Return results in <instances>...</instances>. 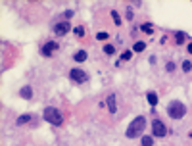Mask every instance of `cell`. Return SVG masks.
I'll list each match as a JSON object with an SVG mask.
<instances>
[{"instance_id":"obj_1","label":"cell","mask_w":192,"mask_h":146,"mask_svg":"<svg viewBox=\"0 0 192 146\" xmlns=\"http://www.w3.org/2000/svg\"><path fill=\"white\" fill-rule=\"evenodd\" d=\"M146 129V117L144 116H138L134 121L129 125V129H127V137L129 138H137V137H140V133Z\"/></svg>"},{"instance_id":"obj_2","label":"cell","mask_w":192,"mask_h":146,"mask_svg":"<svg viewBox=\"0 0 192 146\" xmlns=\"http://www.w3.org/2000/svg\"><path fill=\"white\" fill-rule=\"evenodd\" d=\"M167 113H169V117H173V119H181V117H184L186 108H184V104L173 100V102L167 106Z\"/></svg>"},{"instance_id":"obj_3","label":"cell","mask_w":192,"mask_h":146,"mask_svg":"<svg viewBox=\"0 0 192 146\" xmlns=\"http://www.w3.org/2000/svg\"><path fill=\"white\" fill-rule=\"evenodd\" d=\"M44 119L52 125H61L64 123V117H61L60 110H56V108H46L44 110Z\"/></svg>"},{"instance_id":"obj_4","label":"cell","mask_w":192,"mask_h":146,"mask_svg":"<svg viewBox=\"0 0 192 146\" xmlns=\"http://www.w3.org/2000/svg\"><path fill=\"white\" fill-rule=\"evenodd\" d=\"M152 133H154V137H165L167 129H165V125L159 121V119H156V121L152 123Z\"/></svg>"},{"instance_id":"obj_5","label":"cell","mask_w":192,"mask_h":146,"mask_svg":"<svg viewBox=\"0 0 192 146\" xmlns=\"http://www.w3.org/2000/svg\"><path fill=\"white\" fill-rule=\"evenodd\" d=\"M69 75H71V79L77 81V83H83V81L87 79V75H85V71H83V69H71Z\"/></svg>"},{"instance_id":"obj_6","label":"cell","mask_w":192,"mask_h":146,"mask_svg":"<svg viewBox=\"0 0 192 146\" xmlns=\"http://www.w3.org/2000/svg\"><path fill=\"white\" fill-rule=\"evenodd\" d=\"M56 50H58V44H56L54 40H52V43H48V44H46L44 48H42V54H44V56H52Z\"/></svg>"},{"instance_id":"obj_7","label":"cell","mask_w":192,"mask_h":146,"mask_svg":"<svg viewBox=\"0 0 192 146\" xmlns=\"http://www.w3.org/2000/svg\"><path fill=\"white\" fill-rule=\"evenodd\" d=\"M67 31H69V23H58L54 27V33L58 35V36H61V35H65Z\"/></svg>"},{"instance_id":"obj_8","label":"cell","mask_w":192,"mask_h":146,"mask_svg":"<svg viewBox=\"0 0 192 146\" xmlns=\"http://www.w3.org/2000/svg\"><path fill=\"white\" fill-rule=\"evenodd\" d=\"M108 108H110V112H112V113H115V110H117L115 94H110V96H108Z\"/></svg>"},{"instance_id":"obj_9","label":"cell","mask_w":192,"mask_h":146,"mask_svg":"<svg viewBox=\"0 0 192 146\" xmlns=\"http://www.w3.org/2000/svg\"><path fill=\"white\" fill-rule=\"evenodd\" d=\"M73 58H75V62H85L87 60V52L85 50H79V52H75Z\"/></svg>"},{"instance_id":"obj_10","label":"cell","mask_w":192,"mask_h":146,"mask_svg":"<svg viewBox=\"0 0 192 146\" xmlns=\"http://www.w3.org/2000/svg\"><path fill=\"white\" fill-rule=\"evenodd\" d=\"M148 102H150V106H156L158 104V94L156 92H148Z\"/></svg>"},{"instance_id":"obj_11","label":"cell","mask_w":192,"mask_h":146,"mask_svg":"<svg viewBox=\"0 0 192 146\" xmlns=\"http://www.w3.org/2000/svg\"><path fill=\"white\" fill-rule=\"evenodd\" d=\"M144 48H146V44H144V43H134L133 52H144Z\"/></svg>"},{"instance_id":"obj_12","label":"cell","mask_w":192,"mask_h":146,"mask_svg":"<svg viewBox=\"0 0 192 146\" xmlns=\"http://www.w3.org/2000/svg\"><path fill=\"white\" fill-rule=\"evenodd\" d=\"M21 96L23 98H31V87H23L21 88Z\"/></svg>"},{"instance_id":"obj_13","label":"cell","mask_w":192,"mask_h":146,"mask_svg":"<svg viewBox=\"0 0 192 146\" xmlns=\"http://www.w3.org/2000/svg\"><path fill=\"white\" fill-rule=\"evenodd\" d=\"M175 43H177V44H183V43H184V33H177V35H175Z\"/></svg>"},{"instance_id":"obj_14","label":"cell","mask_w":192,"mask_h":146,"mask_svg":"<svg viewBox=\"0 0 192 146\" xmlns=\"http://www.w3.org/2000/svg\"><path fill=\"white\" fill-rule=\"evenodd\" d=\"M112 17H113V21H115V25H121V17H119L117 12H112Z\"/></svg>"},{"instance_id":"obj_15","label":"cell","mask_w":192,"mask_h":146,"mask_svg":"<svg viewBox=\"0 0 192 146\" xmlns=\"http://www.w3.org/2000/svg\"><path fill=\"white\" fill-rule=\"evenodd\" d=\"M142 146H152V137H142Z\"/></svg>"},{"instance_id":"obj_16","label":"cell","mask_w":192,"mask_h":146,"mask_svg":"<svg viewBox=\"0 0 192 146\" xmlns=\"http://www.w3.org/2000/svg\"><path fill=\"white\" fill-rule=\"evenodd\" d=\"M104 52H106V54H113V52H115V48H113L112 44H106V46H104Z\"/></svg>"},{"instance_id":"obj_17","label":"cell","mask_w":192,"mask_h":146,"mask_svg":"<svg viewBox=\"0 0 192 146\" xmlns=\"http://www.w3.org/2000/svg\"><path fill=\"white\" fill-rule=\"evenodd\" d=\"M131 56H133V52H131V50H125L121 58H123V60H131Z\"/></svg>"},{"instance_id":"obj_18","label":"cell","mask_w":192,"mask_h":146,"mask_svg":"<svg viewBox=\"0 0 192 146\" xmlns=\"http://www.w3.org/2000/svg\"><path fill=\"white\" fill-rule=\"evenodd\" d=\"M29 119H31L29 116H23V117H19V119H17V123H19V125H23V123H27Z\"/></svg>"},{"instance_id":"obj_19","label":"cell","mask_w":192,"mask_h":146,"mask_svg":"<svg viewBox=\"0 0 192 146\" xmlns=\"http://www.w3.org/2000/svg\"><path fill=\"white\" fill-rule=\"evenodd\" d=\"M96 39H98V40H106V39H108V33H98Z\"/></svg>"},{"instance_id":"obj_20","label":"cell","mask_w":192,"mask_h":146,"mask_svg":"<svg viewBox=\"0 0 192 146\" xmlns=\"http://www.w3.org/2000/svg\"><path fill=\"white\" fill-rule=\"evenodd\" d=\"M75 35H77V36H83V35H85V29H83V27H77V29H75Z\"/></svg>"},{"instance_id":"obj_21","label":"cell","mask_w":192,"mask_h":146,"mask_svg":"<svg viewBox=\"0 0 192 146\" xmlns=\"http://www.w3.org/2000/svg\"><path fill=\"white\" fill-rule=\"evenodd\" d=\"M183 69H184V71H190V69H192V64H190V62H184V64H183Z\"/></svg>"},{"instance_id":"obj_22","label":"cell","mask_w":192,"mask_h":146,"mask_svg":"<svg viewBox=\"0 0 192 146\" xmlns=\"http://www.w3.org/2000/svg\"><path fill=\"white\" fill-rule=\"evenodd\" d=\"M142 31H144V33H152V25H142Z\"/></svg>"},{"instance_id":"obj_23","label":"cell","mask_w":192,"mask_h":146,"mask_svg":"<svg viewBox=\"0 0 192 146\" xmlns=\"http://www.w3.org/2000/svg\"><path fill=\"white\" fill-rule=\"evenodd\" d=\"M175 69V64H167V71H173Z\"/></svg>"},{"instance_id":"obj_24","label":"cell","mask_w":192,"mask_h":146,"mask_svg":"<svg viewBox=\"0 0 192 146\" xmlns=\"http://www.w3.org/2000/svg\"><path fill=\"white\" fill-rule=\"evenodd\" d=\"M188 52H190V54H192V43L188 44Z\"/></svg>"}]
</instances>
